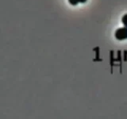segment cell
Segmentation results:
<instances>
[{"label":"cell","instance_id":"obj_1","mask_svg":"<svg viewBox=\"0 0 127 119\" xmlns=\"http://www.w3.org/2000/svg\"><path fill=\"white\" fill-rule=\"evenodd\" d=\"M115 38L118 41H123V40L127 39V28H119L115 32Z\"/></svg>","mask_w":127,"mask_h":119},{"label":"cell","instance_id":"obj_2","mask_svg":"<svg viewBox=\"0 0 127 119\" xmlns=\"http://www.w3.org/2000/svg\"><path fill=\"white\" fill-rule=\"evenodd\" d=\"M122 22L123 25L125 26V27L127 28V14L123 15V17L122 18Z\"/></svg>","mask_w":127,"mask_h":119},{"label":"cell","instance_id":"obj_3","mask_svg":"<svg viewBox=\"0 0 127 119\" xmlns=\"http://www.w3.org/2000/svg\"><path fill=\"white\" fill-rule=\"evenodd\" d=\"M68 2L71 5H72V6H76L78 3H79V0H68Z\"/></svg>","mask_w":127,"mask_h":119},{"label":"cell","instance_id":"obj_4","mask_svg":"<svg viewBox=\"0 0 127 119\" xmlns=\"http://www.w3.org/2000/svg\"><path fill=\"white\" fill-rule=\"evenodd\" d=\"M79 1L80 3H84V2H86L87 1V0H79Z\"/></svg>","mask_w":127,"mask_h":119}]
</instances>
